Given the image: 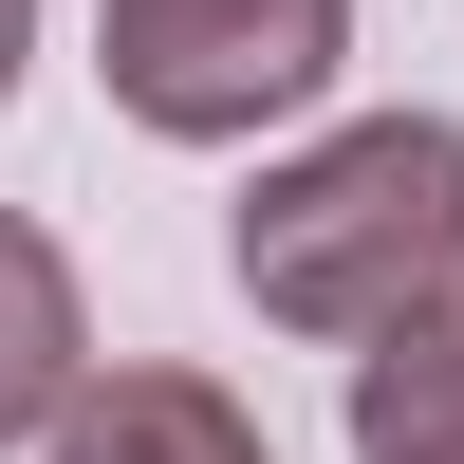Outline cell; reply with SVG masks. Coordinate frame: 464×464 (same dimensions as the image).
<instances>
[{"label":"cell","instance_id":"obj_5","mask_svg":"<svg viewBox=\"0 0 464 464\" xmlns=\"http://www.w3.org/2000/svg\"><path fill=\"white\" fill-rule=\"evenodd\" d=\"M353 464H464V297H428L353 353Z\"/></svg>","mask_w":464,"mask_h":464},{"label":"cell","instance_id":"obj_1","mask_svg":"<svg viewBox=\"0 0 464 464\" xmlns=\"http://www.w3.org/2000/svg\"><path fill=\"white\" fill-rule=\"evenodd\" d=\"M223 260L316 353H372L391 316L464 297V111H353V130L279 149L223 223Z\"/></svg>","mask_w":464,"mask_h":464},{"label":"cell","instance_id":"obj_4","mask_svg":"<svg viewBox=\"0 0 464 464\" xmlns=\"http://www.w3.org/2000/svg\"><path fill=\"white\" fill-rule=\"evenodd\" d=\"M74 391H93V297H74V260L0 205V446H56Z\"/></svg>","mask_w":464,"mask_h":464},{"label":"cell","instance_id":"obj_6","mask_svg":"<svg viewBox=\"0 0 464 464\" xmlns=\"http://www.w3.org/2000/svg\"><path fill=\"white\" fill-rule=\"evenodd\" d=\"M19 74H37V0H0V93H19Z\"/></svg>","mask_w":464,"mask_h":464},{"label":"cell","instance_id":"obj_3","mask_svg":"<svg viewBox=\"0 0 464 464\" xmlns=\"http://www.w3.org/2000/svg\"><path fill=\"white\" fill-rule=\"evenodd\" d=\"M37 464H279V446H260V409L223 372H93Z\"/></svg>","mask_w":464,"mask_h":464},{"label":"cell","instance_id":"obj_2","mask_svg":"<svg viewBox=\"0 0 464 464\" xmlns=\"http://www.w3.org/2000/svg\"><path fill=\"white\" fill-rule=\"evenodd\" d=\"M93 74L130 130L168 149H242L353 74V0H93Z\"/></svg>","mask_w":464,"mask_h":464}]
</instances>
